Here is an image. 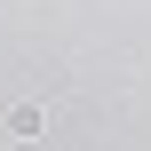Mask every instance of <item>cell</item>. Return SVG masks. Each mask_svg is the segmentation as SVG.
Returning a JSON list of instances; mask_svg holds the SVG:
<instances>
[{
    "mask_svg": "<svg viewBox=\"0 0 151 151\" xmlns=\"http://www.w3.org/2000/svg\"><path fill=\"white\" fill-rule=\"evenodd\" d=\"M40 127H48V111H40V104H16V111H8V135H16V143H32Z\"/></svg>",
    "mask_w": 151,
    "mask_h": 151,
    "instance_id": "6da1fadb",
    "label": "cell"
}]
</instances>
